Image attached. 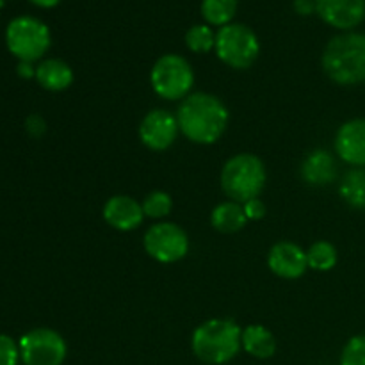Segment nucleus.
Here are the masks:
<instances>
[{"mask_svg":"<svg viewBox=\"0 0 365 365\" xmlns=\"http://www.w3.org/2000/svg\"><path fill=\"white\" fill-rule=\"evenodd\" d=\"M25 128H27V132L32 138H41L46 132V123L39 114H31L27 121H25Z\"/></svg>","mask_w":365,"mask_h":365,"instance_id":"27","label":"nucleus"},{"mask_svg":"<svg viewBox=\"0 0 365 365\" xmlns=\"http://www.w3.org/2000/svg\"><path fill=\"white\" fill-rule=\"evenodd\" d=\"M20 346L9 335H0V365H18Z\"/></svg>","mask_w":365,"mask_h":365,"instance_id":"25","label":"nucleus"},{"mask_svg":"<svg viewBox=\"0 0 365 365\" xmlns=\"http://www.w3.org/2000/svg\"><path fill=\"white\" fill-rule=\"evenodd\" d=\"M242 330L235 321L214 317L200 324L191 337V349L200 362L223 365L241 351Z\"/></svg>","mask_w":365,"mask_h":365,"instance_id":"3","label":"nucleus"},{"mask_svg":"<svg viewBox=\"0 0 365 365\" xmlns=\"http://www.w3.org/2000/svg\"><path fill=\"white\" fill-rule=\"evenodd\" d=\"M267 266L271 273L284 280H298L309 269L307 252L291 241H280L271 246L267 253Z\"/></svg>","mask_w":365,"mask_h":365,"instance_id":"11","label":"nucleus"},{"mask_svg":"<svg viewBox=\"0 0 365 365\" xmlns=\"http://www.w3.org/2000/svg\"><path fill=\"white\" fill-rule=\"evenodd\" d=\"M52 36L46 24L34 16H16L7 24L6 45L24 63H36L50 48Z\"/></svg>","mask_w":365,"mask_h":365,"instance_id":"5","label":"nucleus"},{"mask_svg":"<svg viewBox=\"0 0 365 365\" xmlns=\"http://www.w3.org/2000/svg\"><path fill=\"white\" fill-rule=\"evenodd\" d=\"M36 81L46 91H64L73 84V70L63 59H43L36 66Z\"/></svg>","mask_w":365,"mask_h":365,"instance_id":"16","label":"nucleus"},{"mask_svg":"<svg viewBox=\"0 0 365 365\" xmlns=\"http://www.w3.org/2000/svg\"><path fill=\"white\" fill-rule=\"evenodd\" d=\"M227 106L210 93H191L182 100L177 110L180 132L195 145H214L223 138L228 127Z\"/></svg>","mask_w":365,"mask_h":365,"instance_id":"1","label":"nucleus"},{"mask_svg":"<svg viewBox=\"0 0 365 365\" xmlns=\"http://www.w3.org/2000/svg\"><path fill=\"white\" fill-rule=\"evenodd\" d=\"M150 84L155 95L164 100H184L195 86V70L185 57L164 53L150 71Z\"/></svg>","mask_w":365,"mask_h":365,"instance_id":"6","label":"nucleus"},{"mask_svg":"<svg viewBox=\"0 0 365 365\" xmlns=\"http://www.w3.org/2000/svg\"><path fill=\"white\" fill-rule=\"evenodd\" d=\"M103 221L114 230L132 232L141 227L145 220L143 205L135 198L127 195H116L106 202L102 209Z\"/></svg>","mask_w":365,"mask_h":365,"instance_id":"14","label":"nucleus"},{"mask_svg":"<svg viewBox=\"0 0 365 365\" xmlns=\"http://www.w3.org/2000/svg\"><path fill=\"white\" fill-rule=\"evenodd\" d=\"M20 359L25 365H63L68 355L66 341L52 328H34L21 335Z\"/></svg>","mask_w":365,"mask_h":365,"instance_id":"9","label":"nucleus"},{"mask_svg":"<svg viewBox=\"0 0 365 365\" xmlns=\"http://www.w3.org/2000/svg\"><path fill=\"white\" fill-rule=\"evenodd\" d=\"M242 210H245L248 221H260L262 217H266L267 214L266 203H264L260 198H253L242 203Z\"/></svg>","mask_w":365,"mask_h":365,"instance_id":"26","label":"nucleus"},{"mask_svg":"<svg viewBox=\"0 0 365 365\" xmlns=\"http://www.w3.org/2000/svg\"><path fill=\"white\" fill-rule=\"evenodd\" d=\"M299 173L309 185L324 187V185L334 184L337 178V163L327 150H314L303 159Z\"/></svg>","mask_w":365,"mask_h":365,"instance_id":"15","label":"nucleus"},{"mask_svg":"<svg viewBox=\"0 0 365 365\" xmlns=\"http://www.w3.org/2000/svg\"><path fill=\"white\" fill-rule=\"evenodd\" d=\"M294 11L302 16H309L316 11V2L314 0H294Z\"/></svg>","mask_w":365,"mask_h":365,"instance_id":"28","label":"nucleus"},{"mask_svg":"<svg viewBox=\"0 0 365 365\" xmlns=\"http://www.w3.org/2000/svg\"><path fill=\"white\" fill-rule=\"evenodd\" d=\"M335 153L353 168H365V118L341 125L335 135Z\"/></svg>","mask_w":365,"mask_h":365,"instance_id":"13","label":"nucleus"},{"mask_svg":"<svg viewBox=\"0 0 365 365\" xmlns=\"http://www.w3.org/2000/svg\"><path fill=\"white\" fill-rule=\"evenodd\" d=\"M18 75L24 78H32L36 77V68L32 66V63H24V61H20V63H18Z\"/></svg>","mask_w":365,"mask_h":365,"instance_id":"29","label":"nucleus"},{"mask_svg":"<svg viewBox=\"0 0 365 365\" xmlns=\"http://www.w3.org/2000/svg\"><path fill=\"white\" fill-rule=\"evenodd\" d=\"M239 0H202V16L207 25L212 27H225L232 24L235 13H237Z\"/></svg>","mask_w":365,"mask_h":365,"instance_id":"20","label":"nucleus"},{"mask_svg":"<svg viewBox=\"0 0 365 365\" xmlns=\"http://www.w3.org/2000/svg\"><path fill=\"white\" fill-rule=\"evenodd\" d=\"M216 56L234 70H248L260 53V41L245 24H228L216 32Z\"/></svg>","mask_w":365,"mask_h":365,"instance_id":"7","label":"nucleus"},{"mask_svg":"<svg viewBox=\"0 0 365 365\" xmlns=\"http://www.w3.org/2000/svg\"><path fill=\"white\" fill-rule=\"evenodd\" d=\"M29 2L38 7H43V9H50V7H56L61 0H29Z\"/></svg>","mask_w":365,"mask_h":365,"instance_id":"30","label":"nucleus"},{"mask_svg":"<svg viewBox=\"0 0 365 365\" xmlns=\"http://www.w3.org/2000/svg\"><path fill=\"white\" fill-rule=\"evenodd\" d=\"M143 212L146 217L152 220H163V217L170 216L171 209H173V200L168 192L164 191H152L145 196L143 200Z\"/></svg>","mask_w":365,"mask_h":365,"instance_id":"23","label":"nucleus"},{"mask_svg":"<svg viewBox=\"0 0 365 365\" xmlns=\"http://www.w3.org/2000/svg\"><path fill=\"white\" fill-rule=\"evenodd\" d=\"M321 66L335 84H362L365 82V34L348 31L334 36L324 46Z\"/></svg>","mask_w":365,"mask_h":365,"instance_id":"2","label":"nucleus"},{"mask_svg":"<svg viewBox=\"0 0 365 365\" xmlns=\"http://www.w3.org/2000/svg\"><path fill=\"white\" fill-rule=\"evenodd\" d=\"M180 134L177 116L166 109H152L139 123V139L152 152H164Z\"/></svg>","mask_w":365,"mask_h":365,"instance_id":"10","label":"nucleus"},{"mask_svg":"<svg viewBox=\"0 0 365 365\" xmlns=\"http://www.w3.org/2000/svg\"><path fill=\"white\" fill-rule=\"evenodd\" d=\"M339 195L356 210H365V170L364 168H353L342 177L339 185Z\"/></svg>","mask_w":365,"mask_h":365,"instance_id":"19","label":"nucleus"},{"mask_svg":"<svg viewBox=\"0 0 365 365\" xmlns=\"http://www.w3.org/2000/svg\"><path fill=\"white\" fill-rule=\"evenodd\" d=\"M145 252L160 264H175L189 253V237L182 227L171 221L152 225L143 237Z\"/></svg>","mask_w":365,"mask_h":365,"instance_id":"8","label":"nucleus"},{"mask_svg":"<svg viewBox=\"0 0 365 365\" xmlns=\"http://www.w3.org/2000/svg\"><path fill=\"white\" fill-rule=\"evenodd\" d=\"M321 20L339 31H351L365 20V0H314Z\"/></svg>","mask_w":365,"mask_h":365,"instance_id":"12","label":"nucleus"},{"mask_svg":"<svg viewBox=\"0 0 365 365\" xmlns=\"http://www.w3.org/2000/svg\"><path fill=\"white\" fill-rule=\"evenodd\" d=\"M341 365H365V335H355L346 342L341 353Z\"/></svg>","mask_w":365,"mask_h":365,"instance_id":"24","label":"nucleus"},{"mask_svg":"<svg viewBox=\"0 0 365 365\" xmlns=\"http://www.w3.org/2000/svg\"><path fill=\"white\" fill-rule=\"evenodd\" d=\"M248 223L245 210H242V203L228 200V202L220 203L210 212V225L214 230L221 232V234H235V232L242 230Z\"/></svg>","mask_w":365,"mask_h":365,"instance_id":"18","label":"nucleus"},{"mask_svg":"<svg viewBox=\"0 0 365 365\" xmlns=\"http://www.w3.org/2000/svg\"><path fill=\"white\" fill-rule=\"evenodd\" d=\"M266 166L255 153H237L230 157L225 163L220 177L225 195L237 203L259 198L266 187Z\"/></svg>","mask_w":365,"mask_h":365,"instance_id":"4","label":"nucleus"},{"mask_svg":"<svg viewBox=\"0 0 365 365\" xmlns=\"http://www.w3.org/2000/svg\"><path fill=\"white\" fill-rule=\"evenodd\" d=\"M307 260H309V269L327 273L337 266V248L330 241H316L307 250Z\"/></svg>","mask_w":365,"mask_h":365,"instance_id":"21","label":"nucleus"},{"mask_svg":"<svg viewBox=\"0 0 365 365\" xmlns=\"http://www.w3.org/2000/svg\"><path fill=\"white\" fill-rule=\"evenodd\" d=\"M241 344L250 356L259 360H267L277 353V339L262 324H250L242 328Z\"/></svg>","mask_w":365,"mask_h":365,"instance_id":"17","label":"nucleus"},{"mask_svg":"<svg viewBox=\"0 0 365 365\" xmlns=\"http://www.w3.org/2000/svg\"><path fill=\"white\" fill-rule=\"evenodd\" d=\"M185 46L195 53H209L216 46V32L207 24L192 25L184 36Z\"/></svg>","mask_w":365,"mask_h":365,"instance_id":"22","label":"nucleus"}]
</instances>
